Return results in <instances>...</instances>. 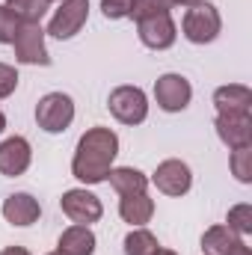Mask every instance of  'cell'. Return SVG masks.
Returning a JSON list of instances; mask_svg holds the SVG:
<instances>
[{
	"instance_id": "6da1fadb",
	"label": "cell",
	"mask_w": 252,
	"mask_h": 255,
	"mask_svg": "<svg viewBox=\"0 0 252 255\" xmlns=\"http://www.w3.org/2000/svg\"><path fill=\"white\" fill-rule=\"evenodd\" d=\"M116 154H119L116 130L101 125L89 128L77 139V148H74V157H71V175L80 184H101V181H107Z\"/></svg>"
},
{
	"instance_id": "7a4b0ae2",
	"label": "cell",
	"mask_w": 252,
	"mask_h": 255,
	"mask_svg": "<svg viewBox=\"0 0 252 255\" xmlns=\"http://www.w3.org/2000/svg\"><path fill=\"white\" fill-rule=\"evenodd\" d=\"M220 30H223V18H220L214 3H199V6H190L184 12L181 33L193 45H211L220 36Z\"/></svg>"
},
{
	"instance_id": "3957f363",
	"label": "cell",
	"mask_w": 252,
	"mask_h": 255,
	"mask_svg": "<svg viewBox=\"0 0 252 255\" xmlns=\"http://www.w3.org/2000/svg\"><path fill=\"white\" fill-rule=\"evenodd\" d=\"M74 122V101L65 92H48L36 104V125L45 133H63Z\"/></svg>"
},
{
	"instance_id": "277c9868",
	"label": "cell",
	"mask_w": 252,
	"mask_h": 255,
	"mask_svg": "<svg viewBox=\"0 0 252 255\" xmlns=\"http://www.w3.org/2000/svg\"><path fill=\"white\" fill-rule=\"evenodd\" d=\"M107 107L113 113V119H119L122 125H142L148 119V95L139 86H116L107 98Z\"/></svg>"
},
{
	"instance_id": "5b68a950",
	"label": "cell",
	"mask_w": 252,
	"mask_h": 255,
	"mask_svg": "<svg viewBox=\"0 0 252 255\" xmlns=\"http://www.w3.org/2000/svg\"><path fill=\"white\" fill-rule=\"evenodd\" d=\"M154 101L163 113H181L193 101V86L184 74H175V71L160 74L154 80Z\"/></svg>"
},
{
	"instance_id": "8992f818",
	"label": "cell",
	"mask_w": 252,
	"mask_h": 255,
	"mask_svg": "<svg viewBox=\"0 0 252 255\" xmlns=\"http://www.w3.org/2000/svg\"><path fill=\"white\" fill-rule=\"evenodd\" d=\"M86 21H89V0H63L60 9L54 12L48 30H45V36H54L60 42L63 39H74L83 30Z\"/></svg>"
},
{
	"instance_id": "52a82bcc",
	"label": "cell",
	"mask_w": 252,
	"mask_h": 255,
	"mask_svg": "<svg viewBox=\"0 0 252 255\" xmlns=\"http://www.w3.org/2000/svg\"><path fill=\"white\" fill-rule=\"evenodd\" d=\"M15 60L24 65H51L48 48H45V30L42 24H18V33L12 39Z\"/></svg>"
},
{
	"instance_id": "ba28073f",
	"label": "cell",
	"mask_w": 252,
	"mask_h": 255,
	"mask_svg": "<svg viewBox=\"0 0 252 255\" xmlns=\"http://www.w3.org/2000/svg\"><path fill=\"white\" fill-rule=\"evenodd\" d=\"M60 208L63 214L74 223V226H92L101 220L104 214V205L95 193H89L86 187H74V190H65L60 199Z\"/></svg>"
},
{
	"instance_id": "9c48e42d",
	"label": "cell",
	"mask_w": 252,
	"mask_h": 255,
	"mask_svg": "<svg viewBox=\"0 0 252 255\" xmlns=\"http://www.w3.org/2000/svg\"><path fill=\"white\" fill-rule=\"evenodd\" d=\"M151 184L163 193V196H184L193 187V172H190V166L184 160L169 157V160L157 163V169L151 175Z\"/></svg>"
},
{
	"instance_id": "30bf717a",
	"label": "cell",
	"mask_w": 252,
	"mask_h": 255,
	"mask_svg": "<svg viewBox=\"0 0 252 255\" xmlns=\"http://www.w3.org/2000/svg\"><path fill=\"white\" fill-rule=\"evenodd\" d=\"M214 128H217V136L223 139V145L229 151L252 145V116L250 113H217Z\"/></svg>"
},
{
	"instance_id": "8fae6325",
	"label": "cell",
	"mask_w": 252,
	"mask_h": 255,
	"mask_svg": "<svg viewBox=\"0 0 252 255\" xmlns=\"http://www.w3.org/2000/svg\"><path fill=\"white\" fill-rule=\"evenodd\" d=\"M136 36L145 48L151 51H166L175 45L178 39V27L172 21V15H157V18H145V21H136Z\"/></svg>"
},
{
	"instance_id": "7c38bea8",
	"label": "cell",
	"mask_w": 252,
	"mask_h": 255,
	"mask_svg": "<svg viewBox=\"0 0 252 255\" xmlns=\"http://www.w3.org/2000/svg\"><path fill=\"white\" fill-rule=\"evenodd\" d=\"M33 163V148H30V139L24 136H6L0 142V175L6 178H18L30 169Z\"/></svg>"
},
{
	"instance_id": "4fadbf2b",
	"label": "cell",
	"mask_w": 252,
	"mask_h": 255,
	"mask_svg": "<svg viewBox=\"0 0 252 255\" xmlns=\"http://www.w3.org/2000/svg\"><path fill=\"white\" fill-rule=\"evenodd\" d=\"M42 217V205L36 196L30 193H12L6 202H3V220L24 229V226H33L36 220Z\"/></svg>"
},
{
	"instance_id": "5bb4252c",
	"label": "cell",
	"mask_w": 252,
	"mask_h": 255,
	"mask_svg": "<svg viewBox=\"0 0 252 255\" xmlns=\"http://www.w3.org/2000/svg\"><path fill=\"white\" fill-rule=\"evenodd\" d=\"M214 107H217V113H250L252 89L244 83L220 86V89H214Z\"/></svg>"
},
{
	"instance_id": "9a60e30c",
	"label": "cell",
	"mask_w": 252,
	"mask_h": 255,
	"mask_svg": "<svg viewBox=\"0 0 252 255\" xmlns=\"http://www.w3.org/2000/svg\"><path fill=\"white\" fill-rule=\"evenodd\" d=\"M95 232L89 226H68L60 241H57V253L60 255H95Z\"/></svg>"
},
{
	"instance_id": "2e32d148",
	"label": "cell",
	"mask_w": 252,
	"mask_h": 255,
	"mask_svg": "<svg viewBox=\"0 0 252 255\" xmlns=\"http://www.w3.org/2000/svg\"><path fill=\"white\" fill-rule=\"evenodd\" d=\"M119 217L130 223L133 229L151 223L154 217V199H148V193H130V196H122L119 199Z\"/></svg>"
},
{
	"instance_id": "e0dca14e",
	"label": "cell",
	"mask_w": 252,
	"mask_h": 255,
	"mask_svg": "<svg viewBox=\"0 0 252 255\" xmlns=\"http://www.w3.org/2000/svg\"><path fill=\"white\" fill-rule=\"evenodd\" d=\"M110 187L119 193V196H130V193H145L148 190V178L133 169V166H113L110 175H107Z\"/></svg>"
},
{
	"instance_id": "ac0fdd59",
	"label": "cell",
	"mask_w": 252,
	"mask_h": 255,
	"mask_svg": "<svg viewBox=\"0 0 252 255\" xmlns=\"http://www.w3.org/2000/svg\"><path fill=\"white\" fill-rule=\"evenodd\" d=\"M238 244H244V238L235 235L229 226H211L202 235V250H205V255H229Z\"/></svg>"
},
{
	"instance_id": "d6986e66",
	"label": "cell",
	"mask_w": 252,
	"mask_h": 255,
	"mask_svg": "<svg viewBox=\"0 0 252 255\" xmlns=\"http://www.w3.org/2000/svg\"><path fill=\"white\" fill-rule=\"evenodd\" d=\"M3 6L18 18V24H39L51 9L48 0H6Z\"/></svg>"
},
{
	"instance_id": "ffe728a7",
	"label": "cell",
	"mask_w": 252,
	"mask_h": 255,
	"mask_svg": "<svg viewBox=\"0 0 252 255\" xmlns=\"http://www.w3.org/2000/svg\"><path fill=\"white\" fill-rule=\"evenodd\" d=\"M157 238L145 229V226H139V229H130L125 238V255H154L157 253Z\"/></svg>"
},
{
	"instance_id": "44dd1931",
	"label": "cell",
	"mask_w": 252,
	"mask_h": 255,
	"mask_svg": "<svg viewBox=\"0 0 252 255\" xmlns=\"http://www.w3.org/2000/svg\"><path fill=\"white\" fill-rule=\"evenodd\" d=\"M226 226H229V229H232L235 235H241V238L252 235V205H250V202H241V205L229 208Z\"/></svg>"
},
{
	"instance_id": "7402d4cb",
	"label": "cell",
	"mask_w": 252,
	"mask_h": 255,
	"mask_svg": "<svg viewBox=\"0 0 252 255\" xmlns=\"http://www.w3.org/2000/svg\"><path fill=\"white\" fill-rule=\"evenodd\" d=\"M229 166H232V175H235L241 184H250L252 181V145L235 148L232 157H229Z\"/></svg>"
},
{
	"instance_id": "603a6c76",
	"label": "cell",
	"mask_w": 252,
	"mask_h": 255,
	"mask_svg": "<svg viewBox=\"0 0 252 255\" xmlns=\"http://www.w3.org/2000/svg\"><path fill=\"white\" fill-rule=\"evenodd\" d=\"M172 0H133V21H145V18H157V15H169Z\"/></svg>"
},
{
	"instance_id": "cb8c5ba5",
	"label": "cell",
	"mask_w": 252,
	"mask_h": 255,
	"mask_svg": "<svg viewBox=\"0 0 252 255\" xmlns=\"http://www.w3.org/2000/svg\"><path fill=\"white\" fill-rule=\"evenodd\" d=\"M101 12H104V18H110V21L130 18V12H133V0H101Z\"/></svg>"
},
{
	"instance_id": "d4e9b609",
	"label": "cell",
	"mask_w": 252,
	"mask_h": 255,
	"mask_svg": "<svg viewBox=\"0 0 252 255\" xmlns=\"http://www.w3.org/2000/svg\"><path fill=\"white\" fill-rule=\"evenodd\" d=\"M15 33H18V18L0 3V45H12Z\"/></svg>"
},
{
	"instance_id": "484cf974",
	"label": "cell",
	"mask_w": 252,
	"mask_h": 255,
	"mask_svg": "<svg viewBox=\"0 0 252 255\" xmlns=\"http://www.w3.org/2000/svg\"><path fill=\"white\" fill-rule=\"evenodd\" d=\"M18 71H15V65L9 63H0V98H9L15 89H18Z\"/></svg>"
},
{
	"instance_id": "4316f807",
	"label": "cell",
	"mask_w": 252,
	"mask_h": 255,
	"mask_svg": "<svg viewBox=\"0 0 252 255\" xmlns=\"http://www.w3.org/2000/svg\"><path fill=\"white\" fill-rule=\"evenodd\" d=\"M0 255H30V250H24V247H6Z\"/></svg>"
},
{
	"instance_id": "83f0119b",
	"label": "cell",
	"mask_w": 252,
	"mask_h": 255,
	"mask_svg": "<svg viewBox=\"0 0 252 255\" xmlns=\"http://www.w3.org/2000/svg\"><path fill=\"white\" fill-rule=\"evenodd\" d=\"M229 255H252V250L247 247V241H244V244H238V247H235Z\"/></svg>"
},
{
	"instance_id": "f1b7e54d",
	"label": "cell",
	"mask_w": 252,
	"mask_h": 255,
	"mask_svg": "<svg viewBox=\"0 0 252 255\" xmlns=\"http://www.w3.org/2000/svg\"><path fill=\"white\" fill-rule=\"evenodd\" d=\"M199 3H205V0H172V6H184V9H190V6H199Z\"/></svg>"
},
{
	"instance_id": "f546056e",
	"label": "cell",
	"mask_w": 252,
	"mask_h": 255,
	"mask_svg": "<svg viewBox=\"0 0 252 255\" xmlns=\"http://www.w3.org/2000/svg\"><path fill=\"white\" fill-rule=\"evenodd\" d=\"M154 255H178V253H172V250H163V247H157V253Z\"/></svg>"
},
{
	"instance_id": "4dcf8cb0",
	"label": "cell",
	"mask_w": 252,
	"mask_h": 255,
	"mask_svg": "<svg viewBox=\"0 0 252 255\" xmlns=\"http://www.w3.org/2000/svg\"><path fill=\"white\" fill-rule=\"evenodd\" d=\"M3 130H6V116L0 113V133H3Z\"/></svg>"
},
{
	"instance_id": "1f68e13d",
	"label": "cell",
	"mask_w": 252,
	"mask_h": 255,
	"mask_svg": "<svg viewBox=\"0 0 252 255\" xmlns=\"http://www.w3.org/2000/svg\"><path fill=\"white\" fill-rule=\"evenodd\" d=\"M48 255H60V253H57V250H54V253H48Z\"/></svg>"
},
{
	"instance_id": "d6a6232c",
	"label": "cell",
	"mask_w": 252,
	"mask_h": 255,
	"mask_svg": "<svg viewBox=\"0 0 252 255\" xmlns=\"http://www.w3.org/2000/svg\"><path fill=\"white\" fill-rule=\"evenodd\" d=\"M48 3H54V0H48ZM60 3H63V0H60Z\"/></svg>"
}]
</instances>
